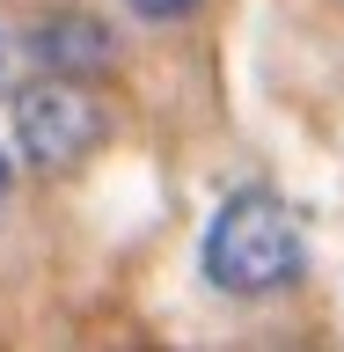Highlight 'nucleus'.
Here are the masks:
<instances>
[{
    "mask_svg": "<svg viewBox=\"0 0 344 352\" xmlns=\"http://www.w3.org/2000/svg\"><path fill=\"white\" fill-rule=\"evenodd\" d=\"M22 52H30V66H44V74L95 81V88L125 66L117 30H110L103 15H88V8H51V15H37L30 30H22Z\"/></svg>",
    "mask_w": 344,
    "mask_h": 352,
    "instance_id": "3",
    "label": "nucleus"
},
{
    "mask_svg": "<svg viewBox=\"0 0 344 352\" xmlns=\"http://www.w3.org/2000/svg\"><path fill=\"white\" fill-rule=\"evenodd\" d=\"M213 0H125L132 22H147V30H183L191 15H205Z\"/></svg>",
    "mask_w": 344,
    "mask_h": 352,
    "instance_id": "4",
    "label": "nucleus"
},
{
    "mask_svg": "<svg viewBox=\"0 0 344 352\" xmlns=\"http://www.w3.org/2000/svg\"><path fill=\"white\" fill-rule=\"evenodd\" d=\"M198 272L213 294L227 301H271V294H293L308 279V228L301 213L286 206L279 191H227L220 213L205 220V242H198Z\"/></svg>",
    "mask_w": 344,
    "mask_h": 352,
    "instance_id": "1",
    "label": "nucleus"
},
{
    "mask_svg": "<svg viewBox=\"0 0 344 352\" xmlns=\"http://www.w3.org/2000/svg\"><path fill=\"white\" fill-rule=\"evenodd\" d=\"M15 81H22V74H15V44L0 37V96H15Z\"/></svg>",
    "mask_w": 344,
    "mask_h": 352,
    "instance_id": "5",
    "label": "nucleus"
},
{
    "mask_svg": "<svg viewBox=\"0 0 344 352\" xmlns=\"http://www.w3.org/2000/svg\"><path fill=\"white\" fill-rule=\"evenodd\" d=\"M15 118V154L37 176H81L95 162V147L110 140V110L95 96V81H66V74H22L8 96Z\"/></svg>",
    "mask_w": 344,
    "mask_h": 352,
    "instance_id": "2",
    "label": "nucleus"
},
{
    "mask_svg": "<svg viewBox=\"0 0 344 352\" xmlns=\"http://www.w3.org/2000/svg\"><path fill=\"white\" fill-rule=\"evenodd\" d=\"M8 206H15V162L0 154V220H8Z\"/></svg>",
    "mask_w": 344,
    "mask_h": 352,
    "instance_id": "6",
    "label": "nucleus"
}]
</instances>
